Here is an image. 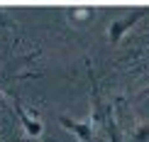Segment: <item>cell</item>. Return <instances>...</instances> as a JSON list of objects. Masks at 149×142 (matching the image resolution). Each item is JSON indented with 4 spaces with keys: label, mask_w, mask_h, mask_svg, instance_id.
Instances as JSON below:
<instances>
[{
    "label": "cell",
    "mask_w": 149,
    "mask_h": 142,
    "mask_svg": "<svg viewBox=\"0 0 149 142\" xmlns=\"http://www.w3.org/2000/svg\"><path fill=\"white\" fill-rule=\"evenodd\" d=\"M134 137H137V142H147L149 140V125H139L137 132H134Z\"/></svg>",
    "instance_id": "6da1fadb"
},
{
    "label": "cell",
    "mask_w": 149,
    "mask_h": 142,
    "mask_svg": "<svg viewBox=\"0 0 149 142\" xmlns=\"http://www.w3.org/2000/svg\"><path fill=\"white\" fill-rule=\"evenodd\" d=\"M27 135H32V137H39L42 135V122H27Z\"/></svg>",
    "instance_id": "7a4b0ae2"
},
{
    "label": "cell",
    "mask_w": 149,
    "mask_h": 142,
    "mask_svg": "<svg viewBox=\"0 0 149 142\" xmlns=\"http://www.w3.org/2000/svg\"><path fill=\"white\" fill-rule=\"evenodd\" d=\"M73 130H76V135H78L81 140H91V132H88V127H86V125H76Z\"/></svg>",
    "instance_id": "3957f363"
}]
</instances>
